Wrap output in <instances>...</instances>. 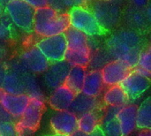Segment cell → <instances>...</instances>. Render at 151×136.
Wrapping results in <instances>:
<instances>
[{
    "label": "cell",
    "mask_w": 151,
    "mask_h": 136,
    "mask_svg": "<svg viewBox=\"0 0 151 136\" xmlns=\"http://www.w3.org/2000/svg\"><path fill=\"white\" fill-rule=\"evenodd\" d=\"M64 35L65 37L67 50H74L90 47L88 36L77 29H74L70 27L65 32Z\"/></svg>",
    "instance_id": "23"
},
{
    "label": "cell",
    "mask_w": 151,
    "mask_h": 136,
    "mask_svg": "<svg viewBox=\"0 0 151 136\" xmlns=\"http://www.w3.org/2000/svg\"><path fill=\"white\" fill-rule=\"evenodd\" d=\"M16 122L0 123V136H18Z\"/></svg>",
    "instance_id": "30"
},
{
    "label": "cell",
    "mask_w": 151,
    "mask_h": 136,
    "mask_svg": "<svg viewBox=\"0 0 151 136\" xmlns=\"http://www.w3.org/2000/svg\"><path fill=\"white\" fill-rule=\"evenodd\" d=\"M18 61L27 72L33 74L43 73L50 65L49 61L36 46L24 50L19 54Z\"/></svg>",
    "instance_id": "9"
},
{
    "label": "cell",
    "mask_w": 151,
    "mask_h": 136,
    "mask_svg": "<svg viewBox=\"0 0 151 136\" xmlns=\"http://www.w3.org/2000/svg\"><path fill=\"white\" fill-rule=\"evenodd\" d=\"M119 108L107 107L102 113L100 132L103 136H122L121 129L117 119Z\"/></svg>",
    "instance_id": "17"
},
{
    "label": "cell",
    "mask_w": 151,
    "mask_h": 136,
    "mask_svg": "<svg viewBox=\"0 0 151 136\" xmlns=\"http://www.w3.org/2000/svg\"><path fill=\"white\" fill-rule=\"evenodd\" d=\"M0 89L8 94L45 100L35 75L27 72L18 59L0 64Z\"/></svg>",
    "instance_id": "1"
},
{
    "label": "cell",
    "mask_w": 151,
    "mask_h": 136,
    "mask_svg": "<svg viewBox=\"0 0 151 136\" xmlns=\"http://www.w3.org/2000/svg\"><path fill=\"white\" fill-rule=\"evenodd\" d=\"M67 14L70 27L88 36L102 35L106 33L98 23L92 11L86 6H73Z\"/></svg>",
    "instance_id": "4"
},
{
    "label": "cell",
    "mask_w": 151,
    "mask_h": 136,
    "mask_svg": "<svg viewBox=\"0 0 151 136\" xmlns=\"http://www.w3.org/2000/svg\"><path fill=\"white\" fill-rule=\"evenodd\" d=\"M136 67L146 70L148 72H150L151 70V51L150 48L148 47L147 49H143L138 58L137 65Z\"/></svg>",
    "instance_id": "29"
},
{
    "label": "cell",
    "mask_w": 151,
    "mask_h": 136,
    "mask_svg": "<svg viewBox=\"0 0 151 136\" xmlns=\"http://www.w3.org/2000/svg\"><path fill=\"white\" fill-rule=\"evenodd\" d=\"M136 128L141 130H150L151 128V99L147 97L137 108Z\"/></svg>",
    "instance_id": "25"
},
{
    "label": "cell",
    "mask_w": 151,
    "mask_h": 136,
    "mask_svg": "<svg viewBox=\"0 0 151 136\" xmlns=\"http://www.w3.org/2000/svg\"><path fill=\"white\" fill-rule=\"evenodd\" d=\"M35 46L50 64L65 60L67 44L64 35L42 37L37 41Z\"/></svg>",
    "instance_id": "7"
},
{
    "label": "cell",
    "mask_w": 151,
    "mask_h": 136,
    "mask_svg": "<svg viewBox=\"0 0 151 136\" xmlns=\"http://www.w3.org/2000/svg\"><path fill=\"white\" fill-rule=\"evenodd\" d=\"M0 10H1V3H0Z\"/></svg>",
    "instance_id": "39"
},
{
    "label": "cell",
    "mask_w": 151,
    "mask_h": 136,
    "mask_svg": "<svg viewBox=\"0 0 151 136\" xmlns=\"http://www.w3.org/2000/svg\"><path fill=\"white\" fill-rule=\"evenodd\" d=\"M138 136H151L150 130H142Z\"/></svg>",
    "instance_id": "37"
},
{
    "label": "cell",
    "mask_w": 151,
    "mask_h": 136,
    "mask_svg": "<svg viewBox=\"0 0 151 136\" xmlns=\"http://www.w3.org/2000/svg\"><path fill=\"white\" fill-rule=\"evenodd\" d=\"M86 73L87 68L81 66H71L64 85L76 95L81 93Z\"/></svg>",
    "instance_id": "22"
},
{
    "label": "cell",
    "mask_w": 151,
    "mask_h": 136,
    "mask_svg": "<svg viewBox=\"0 0 151 136\" xmlns=\"http://www.w3.org/2000/svg\"><path fill=\"white\" fill-rule=\"evenodd\" d=\"M69 27L67 13L58 12L50 6L35 9L33 30L42 38L64 35Z\"/></svg>",
    "instance_id": "3"
},
{
    "label": "cell",
    "mask_w": 151,
    "mask_h": 136,
    "mask_svg": "<svg viewBox=\"0 0 151 136\" xmlns=\"http://www.w3.org/2000/svg\"><path fill=\"white\" fill-rule=\"evenodd\" d=\"M103 102L107 107L120 109L125 105L130 104L131 101L129 100L127 95L120 87V85H117L108 87V89L104 93Z\"/></svg>",
    "instance_id": "21"
},
{
    "label": "cell",
    "mask_w": 151,
    "mask_h": 136,
    "mask_svg": "<svg viewBox=\"0 0 151 136\" xmlns=\"http://www.w3.org/2000/svg\"><path fill=\"white\" fill-rule=\"evenodd\" d=\"M50 126L55 135L72 136L78 131V117L72 112H56L50 119Z\"/></svg>",
    "instance_id": "10"
},
{
    "label": "cell",
    "mask_w": 151,
    "mask_h": 136,
    "mask_svg": "<svg viewBox=\"0 0 151 136\" xmlns=\"http://www.w3.org/2000/svg\"><path fill=\"white\" fill-rule=\"evenodd\" d=\"M88 0H63L65 6H70L71 8L73 6H83L86 2Z\"/></svg>",
    "instance_id": "33"
},
{
    "label": "cell",
    "mask_w": 151,
    "mask_h": 136,
    "mask_svg": "<svg viewBox=\"0 0 151 136\" xmlns=\"http://www.w3.org/2000/svg\"><path fill=\"white\" fill-rule=\"evenodd\" d=\"M72 136H103L102 135V134H101V132L100 131H98L97 133H96L95 135H86V134H83V133H81V132H80V131H77V132H75L73 135Z\"/></svg>",
    "instance_id": "36"
},
{
    "label": "cell",
    "mask_w": 151,
    "mask_h": 136,
    "mask_svg": "<svg viewBox=\"0 0 151 136\" xmlns=\"http://www.w3.org/2000/svg\"><path fill=\"white\" fill-rule=\"evenodd\" d=\"M27 4H29L31 7H33L35 10L42 7L48 6V1L47 0H22Z\"/></svg>",
    "instance_id": "31"
},
{
    "label": "cell",
    "mask_w": 151,
    "mask_h": 136,
    "mask_svg": "<svg viewBox=\"0 0 151 136\" xmlns=\"http://www.w3.org/2000/svg\"><path fill=\"white\" fill-rule=\"evenodd\" d=\"M76 94L70 90L66 86L62 85L52 90L48 99V104L56 112L68 111Z\"/></svg>",
    "instance_id": "15"
},
{
    "label": "cell",
    "mask_w": 151,
    "mask_h": 136,
    "mask_svg": "<svg viewBox=\"0 0 151 136\" xmlns=\"http://www.w3.org/2000/svg\"><path fill=\"white\" fill-rule=\"evenodd\" d=\"M92 12L106 32L116 27L120 19L119 6L111 0H102L95 4Z\"/></svg>",
    "instance_id": "8"
},
{
    "label": "cell",
    "mask_w": 151,
    "mask_h": 136,
    "mask_svg": "<svg viewBox=\"0 0 151 136\" xmlns=\"http://www.w3.org/2000/svg\"><path fill=\"white\" fill-rule=\"evenodd\" d=\"M138 105L128 104L119 110L117 119L119 121L122 136L130 135L136 129V112Z\"/></svg>",
    "instance_id": "16"
},
{
    "label": "cell",
    "mask_w": 151,
    "mask_h": 136,
    "mask_svg": "<svg viewBox=\"0 0 151 136\" xmlns=\"http://www.w3.org/2000/svg\"><path fill=\"white\" fill-rule=\"evenodd\" d=\"M104 89L100 70H90L87 72L81 93L90 97H99Z\"/></svg>",
    "instance_id": "19"
},
{
    "label": "cell",
    "mask_w": 151,
    "mask_h": 136,
    "mask_svg": "<svg viewBox=\"0 0 151 136\" xmlns=\"http://www.w3.org/2000/svg\"><path fill=\"white\" fill-rule=\"evenodd\" d=\"M101 109V102L98 97H90L79 93L75 96L69 111L72 112L77 117H80L85 113L98 111Z\"/></svg>",
    "instance_id": "18"
},
{
    "label": "cell",
    "mask_w": 151,
    "mask_h": 136,
    "mask_svg": "<svg viewBox=\"0 0 151 136\" xmlns=\"http://www.w3.org/2000/svg\"><path fill=\"white\" fill-rule=\"evenodd\" d=\"M132 70L119 60H111L100 71L104 86L112 87L120 85Z\"/></svg>",
    "instance_id": "13"
},
{
    "label": "cell",
    "mask_w": 151,
    "mask_h": 136,
    "mask_svg": "<svg viewBox=\"0 0 151 136\" xmlns=\"http://www.w3.org/2000/svg\"><path fill=\"white\" fill-rule=\"evenodd\" d=\"M44 110L45 100L30 98L25 112L15 123L18 136L33 135L39 128Z\"/></svg>",
    "instance_id": "5"
},
{
    "label": "cell",
    "mask_w": 151,
    "mask_h": 136,
    "mask_svg": "<svg viewBox=\"0 0 151 136\" xmlns=\"http://www.w3.org/2000/svg\"><path fill=\"white\" fill-rule=\"evenodd\" d=\"M150 86V79L141 75L134 69L120 83V87L127 95L129 100H136L141 97Z\"/></svg>",
    "instance_id": "11"
},
{
    "label": "cell",
    "mask_w": 151,
    "mask_h": 136,
    "mask_svg": "<svg viewBox=\"0 0 151 136\" xmlns=\"http://www.w3.org/2000/svg\"><path fill=\"white\" fill-rule=\"evenodd\" d=\"M3 122H16V120L0 104V123Z\"/></svg>",
    "instance_id": "32"
},
{
    "label": "cell",
    "mask_w": 151,
    "mask_h": 136,
    "mask_svg": "<svg viewBox=\"0 0 151 136\" xmlns=\"http://www.w3.org/2000/svg\"><path fill=\"white\" fill-rule=\"evenodd\" d=\"M134 4L137 7V8H142L147 5L148 4V0H132Z\"/></svg>",
    "instance_id": "34"
},
{
    "label": "cell",
    "mask_w": 151,
    "mask_h": 136,
    "mask_svg": "<svg viewBox=\"0 0 151 136\" xmlns=\"http://www.w3.org/2000/svg\"><path fill=\"white\" fill-rule=\"evenodd\" d=\"M70 67V65L65 60L50 64L47 70L43 73V82L45 86L53 90L64 85Z\"/></svg>",
    "instance_id": "14"
},
{
    "label": "cell",
    "mask_w": 151,
    "mask_h": 136,
    "mask_svg": "<svg viewBox=\"0 0 151 136\" xmlns=\"http://www.w3.org/2000/svg\"><path fill=\"white\" fill-rule=\"evenodd\" d=\"M128 20L132 26L137 28H142L146 26V15L138 9L131 10L128 13Z\"/></svg>",
    "instance_id": "28"
},
{
    "label": "cell",
    "mask_w": 151,
    "mask_h": 136,
    "mask_svg": "<svg viewBox=\"0 0 151 136\" xmlns=\"http://www.w3.org/2000/svg\"><path fill=\"white\" fill-rule=\"evenodd\" d=\"M6 55H7V50H6L5 47L4 45L0 44V64L4 59Z\"/></svg>",
    "instance_id": "35"
},
{
    "label": "cell",
    "mask_w": 151,
    "mask_h": 136,
    "mask_svg": "<svg viewBox=\"0 0 151 136\" xmlns=\"http://www.w3.org/2000/svg\"><path fill=\"white\" fill-rule=\"evenodd\" d=\"M29 101L27 95H12L0 89V104L16 121L25 112Z\"/></svg>",
    "instance_id": "12"
},
{
    "label": "cell",
    "mask_w": 151,
    "mask_h": 136,
    "mask_svg": "<svg viewBox=\"0 0 151 136\" xmlns=\"http://www.w3.org/2000/svg\"><path fill=\"white\" fill-rule=\"evenodd\" d=\"M5 11L11 22L24 32H31L34 26L35 9L22 0H9Z\"/></svg>",
    "instance_id": "6"
},
{
    "label": "cell",
    "mask_w": 151,
    "mask_h": 136,
    "mask_svg": "<svg viewBox=\"0 0 151 136\" xmlns=\"http://www.w3.org/2000/svg\"><path fill=\"white\" fill-rule=\"evenodd\" d=\"M43 136H64V135H55V134H49V135H45Z\"/></svg>",
    "instance_id": "38"
},
{
    "label": "cell",
    "mask_w": 151,
    "mask_h": 136,
    "mask_svg": "<svg viewBox=\"0 0 151 136\" xmlns=\"http://www.w3.org/2000/svg\"><path fill=\"white\" fill-rule=\"evenodd\" d=\"M12 38V25L6 16L0 17V42H8Z\"/></svg>",
    "instance_id": "27"
},
{
    "label": "cell",
    "mask_w": 151,
    "mask_h": 136,
    "mask_svg": "<svg viewBox=\"0 0 151 136\" xmlns=\"http://www.w3.org/2000/svg\"><path fill=\"white\" fill-rule=\"evenodd\" d=\"M110 61H111V56L109 55L108 51L99 50L96 51L93 56H91L89 65L90 67L92 68L91 70H101Z\"/></svg>",
    "instance_id": "26"
},
{
    "label": "cell",
    "mask_w": 151,
    "mask_h": 136,
    "mask_svg": "<svg viewBox=\"0 0 151 136\" xmlns=\"http://www.w3.org/2000/svg\"><path fill=\"white\" fill-rule=\"evenodd\" d=\"M142 50V39L134 30L118 31L107 40V51L111 58L131 69L136 67Z\"/></svg>",
    "instance_id": "2"
},
{
    "label": "cell",
    "mask_w": 151,
    "mask_h": 136,
    "mask_svg": "<svg viewBox=\"0 0 151 136\" xmlns=\"http://www.w3.org/2000/svg\"><path fill=\"white\" fill-rule=\"evenodd\" d=\"M91 48H85L81 50H67L65 57V61H66L70 66H81L87 68L89 65L91 58Z\"/></svg>",
    "instance_id": "24"
},
{
    "label": "cell",
    "mask_w": 151,
    "mask_h": 136,
    "mask_svg": "<svg viewBox=\"0 0 151 136\" xmlns=\"http://www.w3.org/2000/svg\"><path fill=\"white\" fill-rule=\"evenodd\" d=\"M105 1H106V0H105Z\"/></svg>",
    "instance_id": "40"
},
{
    "label": "cell",
    "mask_w": 151,
    "mask_h": 136,
    "mask_svg": "<svg viewBox=\"0 0 151 136\" xmlns=\"http://www.w3.org/2000/svg\"><path fill=\"white\" fill-rule=\"evenodd\" d=\"M102 113L100 110L90 112L78 117V131L86 135H95L100 131Z\"/></svg>",
    "instance_id": "20"
}]
</instances>
